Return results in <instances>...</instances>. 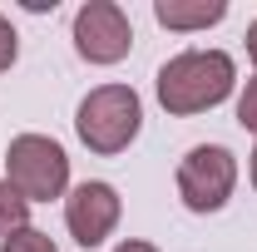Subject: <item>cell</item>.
I'll return each mask as SVG.
<instances>
[{
    "label": "cell",
    "mask_w": 257,
    "mask_h": 252,
    "mask_svg": "<svg viewBox=\"0 0 257 252\" xmlns=\"http://www.w3.org/2000/svg\"><path fill=\"white\" fill-rule=\"evenodd\" d=\"M232 94V60L223 50H188L159 69V104L168 114H203Z\"/></svg>",
    "instance_id": "cell-1"
},
{
    "label": "cell",
    "mask_w": 257,
    "mask_h": 252,
    "mask_svg": "<svg viewBox=\"0 0 257 252\" xmlns=\"http://www.w3.org/2000/svg\"><path fill=\"white\" fill-rule=\"evenodd\" d=\"M139 124H144V104L128 84H99L79 99V114H74V129L84 139L89 154H124L128 144L139 139Z\"/></svg>",
    "instance_id": "cell-2"
},
{
    "label": "cell",
    "mask_w": 257,
    "mask_h": 252,
    "mask_svg": "<svg viewBox=\"0 0 257 252\" xmlns=\"http://www.w3.org/2000/svg\"><path fill=\"white\" fill-rule=\"evenodd\" d=\"M5 183L25 203H50L69 188V158L55 139L45 134H20L5 149Z\"/></svg>",
    "instance_id": "cell-3"
},
{
    "label": "cell",
    "mask_w": 257,
    "mask_h": 252,
    "mask_svg": "<svg viewBox=\"0 0 257 252\" xmlns=\"http://www.w3.org/2000/svg\"><path fill=\"white\" fill-rule=\"evenodd\" d=\"M237 183V163L223 144H198L178 163V198L188 213H218Z\"/></svg>",
    "instance_id": "cell-4"
},
{
    "label": "cell",
    "mask_w": 257,
    "mask_h": 252,
    "mask_svg": "<svg viewBox=\"0 0 257 252\" xmlns=\"http://www.w3.org/2000/svg\"><path fill=\"white\" fill-rule=\"evenodd\" d=\"M134 45V25L114 0H89L79 15H74V50L89 64H114L128 55Z\"/></svg>",
    "instance_id": "cell-5"
},
{
    "label": "cell",
    "mask_w": 257,
    "mask_h": 252,
    "mask_svg": "<svg viewBox=\"0 0 257 252\" xmlns=\"http://www.w3.org/2000/svg\"><path fill=\"white\" fill-rule=\"evenodd\" d=\"M64 222H69L79 247H99L119 222V193L109 183H79L64 198Z\"/></svg>",
    "instance_id": "cell-6"
},
{
    "label": "cell",
    "mask_w": 257,
    "mask_h": 252,
    "mask_svg": "<svg viewBox=\"0 0 257 252\" xmlns=\"http://www.w3.org/2000/svg\"><path fill=\"white\" fill-rule=\"evenodd\" d=\"M227 15L223 0H154V20L163 30H208Z\"/></svg>",
    "instance_id": "cell-7"
},
{
    "label": "cell",
    "mask_w": 257,
    "mask_h": 252,
    "mask_svg": "<svg viewBox=\"0 0 257 252\" xmlns=\"http://www.w3.org/2000/svg\"><path fill=\"white\" fill-rule=\"evenodd\" d=\"M30 203L20 198V193L10 188L5 178H0V237H10V232H20V227H30Z\"/></svg>",
    "instance_id": "cell-8"
},
{
    "label": "cell",
    "mask_w": 257,
    "mask_h": 252,
    "mask_svg": "<svg viewBox=\"0 0 257 252\" xmlns=\"http://www.w3.org/2000/svg\"><path fill=\"white\" fill-rule=\"evenodd\" d=\"M5 252H60V247L50 242V232H40V227H20V232L5 237Z\"/></svg>",
    "instance_id": "cell-9"
},
{
    "label": "cell",
    "mask_w": 257,
    "mask_h": 252,
    "mask_svg": "<svg viewBox=\"0 0 257 252\" xmlns=\"http://www.w3.org/2000/svg\"><path fill=\"white\" fill-rule=\"evenodd\" d=\"M237 119H242V129L257 134V79H247V89H242V99H237Z\"/></svg>",
    "instance_id": "cell-10"
},
{
    "label": "cell",
    "mask_w": 257,
    "mask_h": 252,
    "mask_svg": "<svg viewBox=\"0 0 257 252\" xmlns=\"http://www.w3.org/2000/svg\"><path fill=\"white\" fill-rule=\"evenodd\" d=\"M15 55H20V40H15V30H10V20L0 15V69H10Z\"/></svg>",
    "instance_id": "cell-11"
},
{
    "label": "cell",
    "mask_w": 257,
    "mask_h": 252,
    "mask_svg": "<svg viewBox=\"0 0 257 252\" xmlns=\"http://www.w3.org/2000/svg\"><path fill=\"white\" fill-rule=\"evenodd\" d=\"M114 252H159V247H154V242H134V237H128V242H119Z\"/></svg>",
    "instance_id": "cell-12"
},
{
    "label": "cell",
    "mask_w": 257,
    "mask_h": 252,
    "mask_svg": "<svg viewBox=\"0 0 257 252\" xmlns=\"http://www.w3.org/2000/svg\"><path fill=\"white\" fill-rule=\"evenodd\" d=\"M247 55H252V64H257V20L247 25Z\"/></svg>",
    "instance_id": "cell-13"
},
{
    "label": "cell",
    "mask_w": 257,
    "mask_h": 252,
    "mask_svg": "<svg viewBox=\"0 0 257 252\" xmlns=\"http://www.w3.org/2000/svg\"><path fill=\"white\" fill-rule=\"evenodd\" d=\"M252 183H257V154H252Z\"/></svg>",
    "instance_id": "cell-14"
}]
</instances>
